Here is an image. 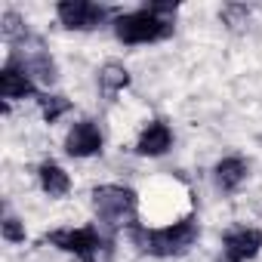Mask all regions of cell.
Returning a JSON list of instances; mask_svg holds the SVG:
<instances>
[{"instance_id": "obj_1", "label": "cell", "mask_w": 262, "mask_h": 262, "mask_svg": "<svg viewBox=\"0 0 262 262\" xmlns=\"http://www.w3.org/2000/svg\"><path fill=\"white\" fill-rule=\"evenodd\" d=\"M173 16H176V4H148L139 13L120 16L114 31L123 43H148V40H161L167 34H173Z\"/></svg>"}, {"instance_id": "obj_2", "label": "cell", "mask_w": 262, "mask_h": 262, "mask_svg": "<svg viewBox=\"0 0 262 262\" xmlns=\"http://www.w3.org/2000/svg\"><path fill=\"white\" fill-rule=\"evenodd\" d=\"M129 237H133V244L142 253H151V256H176V253H185L198 241V222L194 219H182V222H173L167 228L129 225Z\"/></svg>"}, {"instance_id": "obj_3", "label": "cell", "mask_w": 262, "mask_h": 262, "mask_svg": "<svg viewBox=\"0 0 262 262\" xmlns=\"http://www.w3.org/2000/svg\"><path fill=\"white\" fill-rule=\"evenodd\" d=\"M93 207L99 213L102 222L108 225H133V213H136V191L123 188V185H102L93 191Z\"/></svg>"}, {"instance_id": "obj_4", "label": "cell", "mask_w": 262, "mask_h": 262, "mask_svg": "<svg viewBox=\"0 0 262 262\" xmlns=\"http://www.w3.org/2000/svg\"><path fill=\"white\" fill-rule=\"evenodd\" d=\"M47 241L56 244V247H62V250H68V253H74V256H80L83 262H96L99 247H102L99 231L90 228V225H86V228H62V231H50Z\"/></svg>"}, {"instance_id": "obj_5", "label": "cell", "mask_w": 262, "mask_h": 262, "mask_svg": "<svg viewBox=\"0 0 262 262\" xmlns=\"http://www.w3.org/2000/svg\"><path fill=\"white\" fill-rule=\"evenodd\" d=\"M56 13H59L65 28H77V31H90L108 16V10H102L96 4H86V0H62L56 7Z\"/></svg>"}, {"instance_id": "obj_6", "label": "cell", "mask_w": 262, "mask_h": 262, "mask_svg": "<svg viewBox=\"0 0 262 262\" xmlns=\"http://www.w3.org/2000/svg\"><path fill=\"white\" fill-rule=\"evenodd\" d=\"M102 148V133H99V126L93 120H80L74 123V129L68 133V142H65V151L71 158H90Z\"/></svg>"}, {"instance_id": "obj_7", "label": "cell", "mask_w": 262, "mask_h": 262, "mask_svg": "<svg viewBox=\"0 0 262 262\" xmlns=\"http://www.w3.org/2000/svg\"><path fill=\"white\" fill-rule=\"evenodd\" d=\"M262 247V231L256 228H237L225 237V259L228 262H247L259 253Z\"/></svg>"}, {"instance_id": "obj_8", "label": "cell", "mask_w": 262, "mask_h": 262, "mask_svg": "<svg viewBox=\"0 0 262 262\" xmlns=\"http://www.w3.org/2000/svg\"><path fill=\"white\" fill-rule=\"evenodd\" d=\"M170 142H173L170 126H167V123H161V120H155V123H148V129L139 136L136 151H139V155H145V158H158V155H164V151L170 148Z\"/></svg>"}, {"instance_id": "obj_9", "label": "cell", "mask_w": 262, "mask_h": 262, "mask_svg": "<svg viewBox=\"0 0 262 262\" xmlns=\"http://www.w3.org/2000/svg\"><path fill=\"white\" fill-rule=\"evenodd\" d=\"M0 93H4V99H25L34 93V83L25 71H19L13 62L0 71Z\"/></svg>"}, {"instance_id": "obj_10", "label": "cell", "mask_w": 262, "mask_h": 262, "mask_svg": "<svg viewBox=\"0 0 262 262\" xmlns=\"http://www.w3.org/2000/svg\"><path fill=\"white\" fill-rule=\"evenodd\" d=\"M244 179H247V164H244L241 158H225V161H219V167H216V182H219L225 191L237 188Z\"/></svg>"}, {"instance_id": "obj_11", "label": "cell", "mask_w": 262, "mask_h": 262, "mask_svg": "<svg viewBox=\"0 0 262 262\" xmlns=\"http://www.w3.org/2000/svg\"><path fill=\"white\" fill-rule=\"evenodd\" d=\"M40 185H43L47 194L59 198V194H65V191L71 188V179H68V173H65L59 164H43V167H40Z\"/></svg>"}, {"instance_id": "obj_12", "label": "cell", "mask_w": 262, "mask_h": 262, "mask_svg": "<svg viewBox=\"0 0 262 262\" xmlns=\"http://www.w3.org/2000/svg\"><path fill=\"white\" fill-rule=\"evenodd\" d=\"M25 74H34L37 80H43V83H53V80H56V65H53V59H50V56L37 53V56L25 59Z\"/></svg>"}, {"instance_id": "obj_13", "label": "cell", "mask_w": 262, "mask_h": 262, "mask_svg": "<svg viewBox=\"0 0 262 262\" xmlns=\"http://www.w3.org/2000/svg\"><path fill=\"white\" fill-rule=\"evenodd\" d=\"M99 83H102L105 93H117V90H123L129 83V74H126L123 65H105L99 71Z\"/></svg>"}, {"instance_id": "obj_14", "label": "cell", "mask_w": 262, "mask_h": 262, "mask_svg": "<svg viewBox=\"0 0 262 262\" xmlns=\"http://www.w3.org/2000/svg\"><path fill=\"white\" fill-rule=\"evenodd\" d=\"M68 108H71V102L65 96H47L43 99V117H47V123H56Z\"/></svg>"}, {"instance_id": "obj_15", "label": "cell", "mask_w": 262, "mask_h": 262, "mask_svg": "<svg viewBox=\"0 0 262 262\" xmlns=\"http://www.w3.org/2000/svg\"><path fill=\"white\" fill-rule=\"evenodd\" d=\"M4 237L13 241V244H22V241H25V228H22V222L13 219V216H7V219H4Z\"/></svg>"}, {"instance_id": "obj_16", "label": "cell", "mask_w": 262, "mask_h": 262, "mask_svg": "<svg viewBox=\"0 0 262 262\" xmlns=\"http://www.w3.org/2000/svg\"><path fill=\"white\" fill-rule=\"evenodd\" d=\"M19 34H25V25H22V19L16 16V13H7L4 16V37H19Z\"/></svg>"}, {"instance_id": "obj_17", "label": "cell", "mask_w": 262, "mask_h": 262, "mask_svg": "<svg viewBox=\"0 0 262 262\" xmlns=\"http://www.w3.org/2000/svg\"><path fill=\"white\" fill-rule=\"evenodd\" d=\"M222 19H225L231 28H237V25L247 22V7H225V10H222Z\"/></svg>"}]
</instances>
